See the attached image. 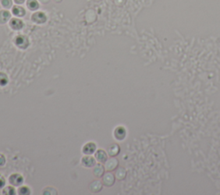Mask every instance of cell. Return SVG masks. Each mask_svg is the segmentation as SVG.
<instances>
[{
	"label": "cell",
	"instance_id": "1",
	"mask_svg": "<svg viewBox=\"0 0 220 195\" xmlns=\"http://www.w3.org/2000/svg\"><path fill=\"white\" fill-rule=\"evenodd\" d=\"M9 181L11 185L13 186H20L23 182V178L18 174H13L12 176H10Z\"/></svg>",
	"mask_w": 220,
	"mask_h": 195
},
{
	"label": "cell",
	"instance_id": "2",
	"mask_svg": "<svg viewBox=\"0 0 220 195\" xmlns=\"http://www.w3.org/2000/svg\"><path fill=\"white\" fill-rule=\"evenodd\" d=\"M32 20L36 23H43L46 22L47 17L44 13L42 12H35L34 14L32 16Z\"/></svg>",
	"mask_w": 220,
	"mask_h": 195
},
{
	"label": "cell",
	"instance_id": "3",
	"mask_svg": "<svg viewBox=\"0 0 220 195\" xmlns=\"http://www.w3.org/2000/svg\"><path fill=\"white\" fill-rule=\"evenodd\" d=\"M96 145L94 143L92 142H90V143L86 144L83 148V152L86 155H90V154H93V153L96 151Z\"/></svg>",
	"mask_w": 220,
	"mask_h": 195
},
{
	"label": "cell",
	"instance_id": "4",
	"mask_svg": "<svg viewBox=\"0 0 220 195\" xmlns=\"http://www.w3.org/2000/svg\"><path fill=\"white\" fill-rule=\"evenodd\" d=\"M82 164L87 168H91L96 165V160L92 157H83L82 158Z\"/></svg>",
	"mask_w": 220,
	"mask_h": 195
},
{
	"label": "cell",
	"instance_id": "5",
	"mask_svg": "<svg viewBox=\"0 0 220 195\" xmlns=\"http://www.w3.org/2000/svg\"><path fill=\"white\" fill-rule=\"evenodd\" d=\"M96 160L101 163H105L108 160V156L107 153L103 150H98L96 153Z\"/></svg>",
	"mask_w": 220,
	"mask_h": 195
},
{
	"label": "cell",
	"instance_id": "6",
	"mask_svg": "<svg viewBox=\"0 0 220 195\" xmlns=\"http://www.w3.org/2000/svg\"><path fill=\"white\" fill-rule=\"evenodd\" d=\"M117 166H118V160L116 158L113 157V158L109 159L108 161L107 160V162H106V169L108 170V171H112V170L115 169Z\"/></svg>",
	"mask_w": 220,
	"mask_h": 195
},
{
	"label": "cell",
	"instance_id": "7",
	"mask_svg": "<svg viewBox=\"0 0 220 195\" xmlns=\"http://www.w3.org/2000/svg\"><path fill=\"white\" fill-rule=\"evenodd\" d=\"M126 129L123 126H118L115 130V137L118 140H122L126 137Z\"/></svg>",
	"mask_w": 220,
	"mask_h": 195
},
{
	"label": "cell",
	"instance_id": "8",
	"mask_svg": "<svg viewBox=\"0 0 220 195\" xmlns=\"http://www.w3.org/2000/svg\"><path fill=\"white\" fill-rule=\"evenodd\" d=\"M108 152L109 154V156L111 157H115L116 155H118L120 152V147L118 144H111L108 149Z\"/></svg>",
	"mask_w": 220,
	"mask_h": 195
},
{
	"label": "cell",
	"instance_id": "9",
	"mask_svg": "<svg viewBox=\"0 0 220 195\" xmlns=\"http://www.w3.org/2000/svg\"><path fill=\"white\" fill-rule=\"evenodd\" d=\"M103 183L108 186H110L114 184L115 182V176H113L112 174H107L106 176H104L103 179H102Z\"/></svg>",
	"mask_w": 220,
	"mask_h": 195
},
{
	"label": "cell",
	"instance_id": "10",
	"mask_svg": "<svg viewBox=\"0 0 220 195\" xmlns=\"http://www.w3.org/2000/svg\"><path fill=\"white\" fill-rule=\"evenodd\" d=\"M10 27L13 29H21L23 27V23L19 19H12L10 23Z\"/></svg>",
	"mask_w": 220,
	"mask_h": 195
},
{
	"label": "cell",
	"instance_id": "11",
	"mask_svg": "<svg viewBox=\"0 0 220 195\" xmlns=\"http://www.w3.org/2000/svg\"><path fill=\"white\" fill-rule=\"evenodd\" d=\"M16 45L21 48H27V46H28V40L23 37V36H18L16 40Z\"/></svg>",
	"mask_w": 220,
	"mask_h": 195
},
{
	"label": "cell",
	"instance_id": "12",
	"mask_svg": "<svg viewBox=\"0 0 220 195\" xmlns=\"http://www.w3.org/2000/svg\"><path fill=\"white\" fill-rule=\"evenodd\" d=\"M101 187H102L101 182L99 181H93L90 185V189L91 192H94V193H96V192H99L100 190H101Z\"/></svg>",
	"mask_w": 220,
	"mask_h": 195
},
{
	"label": "cell",
	"instance_id": "13",
	"mask_svg": "<svg viewBox=\"0 0 220 195\" xmlns=\"http://www.w3.org/2000/svg\"><path fill=\"white\" fill-rule=\"evenodd\" d=\"M10 14L7 10H0V24L5 23L10 19Z\"/></svg>",
	"mask_w": 220,
	"mask_h": 195
},
{
	"label": "cell",
	"instance_id": "14",
	"mask_svg": "<svg viewBox=\"0 0 220 195\" xmlns=\"http://www.w3.org/2000/svg\"><path fill=\"white\" fill-rule=\"evenodd\" d=\"M12 12H13V14L17 16H24L25 13H26L23 8V7H20V6H15V7H13Z\"/></svg>",
	"mask_w": 220,
	"mask_h": 195
},
{
	"label": "cell",
	"instance_id": "15",
	"mask_svg": "<svg viewBox=\"0 0 220 195\" xmlns=\"http://www.w3.org/2000/svg\"><path fill=\"white\" fill-rule=\"evenodd\" d=\"M93 173L96 177H101L103 173H104V168L101 166V165H96L93 170Z\"/></svg>",
	"mask_w": 220,
	"mask_h": 195
},
{
	"label": "cell",
	"instance_id": "16",
	"mask_svg": "<svg viewBox=\"0 0 220 195\" xmlns=\"http://www.w3.org/2000/svg\"><path fill=\"white\" fill-rule=\"evenodd\" d=\"M27 5H28L29 10H35L39 8V4L36 0H28Z\"/></svg>",
	"mask_w": 220,
	"mask_h": 195
},
{
	"label": "cell",
	"instance_id": "17",
	"mask_svg": "<svg viewBox=\"0 0 220 195\" xmlns=\"http://www.w3.org/2000/svg\"><path fill=\"white\" fill-rule=\"evenodd\" d=\"M126 170H125L123 168H120L119 170H117L115 176L117 177L118 180H123L125 177H126Z\"/></svg>",
	"mask_w": 220,
	"mask_h": 195
},
{
	"label": "cell",
	"instance_id": "18",
	"mask_svg": "<svg viewBox=\"0 0 220 195\" xmlns=\"http://www.w3.org/2000/svg\"><path fill=\"white\" fill-rule=\"evenodd\" d=\"M3 193H4V194L13 195L15 194V189L13 187H11V186H7V187H5V189H4Z\"/></svg>",
	"mask_w": 220,
	"mask_h": 195
},
{
	"label": "cell",
	"instance_id": "19",
	"mask_svg": "<svg viewBox=\"0 0 220 195\" xmlns=\"http://www.w3.org/2000/svg\"><path fill=\"white\" fill-rule=\"evenodd\" d=\"M7 76H5V74L0 73V85L4 86L7 83Z\"/></svg>",
	"mask_w": 220,
	"mask_h": 195
},
{
	"label": "cell",
	"instance_id": "20",
	"mask_svg": "<svg viewBox=\"0 0 220 195\" xmlns=\"http://www.w3.org/2000/svg\"><path fill=\"white\" fill-rule=\"evenodd\" d=\"M2 5L5 8H10V6L12 5V1L11 0H0Z\"/></svg>",
	"mask_w": 220,
	"mask_h": 195
},
{
	"label": "cell",
	"instance_id": "21",
	"mask_svg": "<svg viewBox=\"0 0 220 195\" xmlns=\"http://www.w3.org/2000/svg\"><path fill=\"white\" fill-rule=\"evenodd\" d=\"M19 193L20 194H29L30 193V190L29 189V187L27 186H23L19 189Z\"/></svg>",
	"mask_w": 220,
	"mask_h": 195
},
{
	"label": "cell",
	"instance_id": "22",
	"mask_svg": "<svg viewBox=\"0 0 220 195\" xmlns=\"http://www.w3.org/2000/svg\"><path fill=\"white\" fill-rule=\"evenodd\" d=\"M5 163V157L2 155V154H0V166H4Z\"/></svg>",
	"mask_w": 220,
	"mask_h": 195
},
{
	"label": "cell",
	"instance_id": "23",
	"mask_svg": "<svg viewBox=\"0 0 220 195\" xmlns=\"http://www.w3.org/2000/svg\"><path fill=\"white\" fill-rule=\"evenodd\" d=\"M5 178L0 175V187H3V186H5Z\"/></svg>",
	"mask_w": 220,
	"mask_h": 195
},
{
	"label": "cell",
	"instance_id": "24",
	"mask_svg": "<svg viewBox=\"0 0 220 195\" xmlns=\"http://www.w3.org/2000/svg\"><path fill=\"white\" fill-rule=\"evenodd\" d=\"M15 2H16V4H23L24 2V0H15Z\"/></svg>",
	"mask_w": 220,
	"mask_h": 195
},
{
	"label": "cell",
	"instance_id": "25",
	"mask_svg": "<svg viewBox=\"0 0 220 195\" xmlns=\"http://www.w3.org/2000/svg\"><path fill=\"white\" fill-rule=\"evenodd\" d=\"M41 2H42L43 4H48V2H49V0H40Z\"/></svg>",
	"mask_w": 220,
	"mask_h": 195
}]
</instances>
